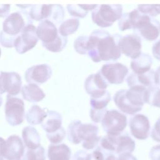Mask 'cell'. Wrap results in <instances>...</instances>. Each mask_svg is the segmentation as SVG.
<instances>
[{
  "label": "cell",
  "instance_id": "6da1fadb",
  "mask_svg": "<svg viewBox=\"0 0 160 160\" xmlns=\"http://www.w3.org/2000/svg\"><path fill=\"white\" fill-rule=\"evenodd\" d=\"M121 37L119 34H111L102 29L93 31L88 36V56L95 62L117 60L121 55L119 46Z\"/></svg>",
  "mask_w": 160,
  "mask_h": 160
},
{
  "label": "cell",
  "instance_id": "7a4b0ae2",
  "mask_svg": "<svg viewBox=\"0 0 160 160\" xmlns=\"http://www.w3.org/2000/svg\"><path fill=\"white\" fill-rule=\"evenodd\" d=\"M98 133V126L92 123H82L79 119L72 121L67 129L69 141L74 144L82 142V148L87 150H91L98 146L101 138Z\"/></svg>",
  "mask_w": 160,
  "mask_h": 160
},
{
  "label": "cell",
  "instance_id": "3957f363",
  "mask_svg": "<svg viewBox=\"0 0 160 160\" xmlns=\"http://www.w3.org/2000/svg\"><path fill=\"white\" fill-rule=\"evenodd\" d=\"M116 106L123 113L134 115L139 112L147 102V89L130 88L120 89L113 97Z\"/></svg>",
  "mask_w": 160,
  "mask_h": 160
},
{
  "label": "cell",
  "instance_id": "277c9868",
  "mask_svg": "<svg viewBox=\"0 0 160 160\" xmlns=\"http://www.w3.org/2000/svg\"><path fill=\"white\" fill-rule=\"evenodd\" d=\"M36 34L41 40L42 46L53 52L61 51L68 42L67 38L61 36L56 25L49 20H43L39 24Z\"/></svg>",
  "mask_w": 160,
  "mask_h": 160
},
{
  "label": "cell",
  "instance_id": "5b68a950",
  "mask_svg": "<svg viewBox=\"0 0 160 160\" xmlns=\"http://www.w3.org/2000/svg\"><path fill=\"white\" fill-rule=\"evenodd\" d=\"M135 141L127 132L117 136L107 134L101 138L99 146L104 150L118 155L131 153L135 149Z\"/></svg>",
  "mask_w": 160,
  "mask_h": 160
},
{
  "label": "cell",
  "instance_id": "8992f818",
  "mask_svg": "<svg viewBox=\"0 0 160 160\" xmlns=\"http://www.w3.org/2000/svg\"><path fill=\"white\" fill-rule=\"evenodd\" d=\"M122 6L121 4H100L91 11L92 21L101 28L111 26L121 18Z\"/></svg>",
  "mask_w": 160,
  "mask_h": 160
},
{
  "label": "cell",
  "instance_id": "52a82bcc",
  "mask_svg": "<svg viewBox=\"0 0 160 160\" xmlns=\"http://www.w3.org/2000/svg\"><path fill=\"white\" fill-rule=\"evenodd\" d=\"M101 123L107 134L117 136L123 132L127 126L128 119L125 114L113 109L106 111Z\"/></svg>",
  "mask_w": 160,
  "mask_h": 160
},
{
  "label": "cell",
  "instance_id": "ba28073f",
  "mask_svg": "<svg viewBox=\"0 0 160 160\" xmlns=\"http://www.w3.org/2000/svg\"><path fill=\"white\" fill-rule=\"evenodd\" d=\"M29 24H32V20L29 12L25 10L17 11L6 18L2 24L3 31L8 34L18 36Z\"/></svg>",
  "mask_w": 160,
  "mask_h": 160
},
{
  "label": "cell",
  "instance_id": "9c48e42d",
  "mask_svg": "<svg viewBox=\"0 0 160 160\" xmlns=\"http://www.w3.org/2000/svg\"><path fill=\"white\" fill-rule=\"evenodd\" d=\"M5 116L7 122L12 126L21 124L25 116L24 101L20 98L8 95L5 104Z\"/></svg>",
  "mask_w": 160,
  "mask_h": 160
},
{
  "label": "cell",
  "instance_id": "30bf717a",
  "mask_svg": "<svg viewBox=\"0 0 160 160\" xmlns=\"http://www.w3.org/2000/svg\"><path fill=\"white\" fill-rule=\"evenodd\" d=\"M99 72L108 84H119L124 82L129 69L121 62H109L103 64Z\"/></svg>",
  "mask_w": 160,
  "mask_h": 160
},
{
  "label": "cell",
  "instance_id": "8fae6325",
  "mask_svg": "<svg viewBox=\"0 0 160 160\" xmlns=\"http://www.w3.org/2000/svg\"><path fill=\"white\" fill-rule=\"evenodd\" d=\"M38 41L36 28L32 24H29L26 26L17 36L14 46L18 53L23 54L33 48Z\"/></svg>",
  "mask_w": 160,
  "mask_h": 160
},
{
  "label": "cell",
  "instance_id": "7c38bea8",
  "mask_svg": "<svg viewBox=\"0 0 160 160\" xmlns=\"http://www.w3.org/2000/svg\"><path fill=\"white\" fill-rule=\"evenodd\" d=\"M119 46L121 52L126 56L134 59L138 58L141 52V38L138 34H129L120 38Z\"/></svg>",
  "mask_w": 160,
  "mask_h": 160
},
{
  "label": "cell",
  "instance_id": "4fadbf2b",
  "mask_svg": "<svg viewBox=\"0 0 160 160\" xmlns=\"http://www.w3.org/2000/svg\"><path fill=\"white\" fill-rule=\"evenodd\" d=\"M129 127L132 136L137 139L145 140L149 135L150 122L143 114H135L129 119Z\"/></svg>",
  "mask_w": 160,
  "mask_h": 160
},
{
  "label": "cell",
  "instance_id": "5bb4252c",
  "mask_svg": "<svg viewBox=\"0 0 160 160\" xmlns=\"http://www.w3.org/2000/svg\"><path fill=\"white\" fill-rule=\"evenodd\" d=\"M21 84V76L17 72H1L0 94L7 92L9 96H16L20 92Z\"/></svg>",
  "mask_w": 160,
  "mask_h": 160
},
{
  "label": "cell",
  "instance_id": "9a60e30c",
  "mask_svg": "<svg viewBox=\"0 0 160 160\" xmlns=\"http://www.w3.org/2000/svg\"><path fill=\"white\" fill-rule=\"evenodd\" d=\"M108 85L99 71L90 74L84 81L85 91L92 98H99L104 95L107 91Z\"/></svg>",
  "mask_w": 160,
  "mask_h": 160
},
{
  "label": "cell",
  "instance_id": "2e32d148",
  "mask_svg": "<svg viewBox=\"0 0 160 160\" xmlns=\"http://www.w3.org/2000/svg\"><path fill=\"white\" fill-rule=\"evenodd\" d=\"M25 151V146L19 136L11 135L6 141L3 156L0 160H20Z\"/></svg>",
  "mask_w": 160,
  "mask_h": 160
},
{
  "label": "cell",
  "instance_id": "e0dca14e",
  "mask_svg": "<svg viewBox=\"0 0 160 160\" xmlns=\"http://www.w3.org/2000/svg\"><path fill=\"white\" fill-rule=\"evenodd\" d=\"M148 17L149 16L141 13L136 8L130 12L122 13L118 20V25L121 31L130 29L135 31Z\"/></svg>",
  "mask_w": 160,
  "mask_h": 160
},
{
  "label": "cell",
  "instance_id": "ac0fdd59",
  "mask_svg": "<svg viewBox=\"0 0 160 160\" xmlns=\"http://www.w3.org/2000/svg\"><path fill=\"white\" fill-rule=\"evenodd\" d=\"M52 75L51 68L47 64L32 66L25 72V79L28 83L42 84L46 82Z\"/></svg>",
  "mask_w": 160,
  "mask_h": 160
},
{
  "label": "cell",
  "instance_id": "d6986e66",
  "mask_svg": "<svg viewBox=\"0 0 160 160\" xmlns=\"http://www.w3.org/2000/svg\"><path fill=\"white\" fill-rule=\"evenodd\" d=\"M154 69H151L149 71L142 74L130 73L126 79L128 86L130 88H139L148 89L155 86L154 81Z\"/></svg>",
  "mask_w": 160,
  "mask_h": 160
},
{
  "label": "cell",
  "instance_id": "ffe728a7",
  "mask_svg": "<svg viewBox=\"0 0 160 160\" xmlns=\"http://www.w3.org/2000/svg\"><path fill=\"white\" fill-rule=\"evenodd\" d=\"M135 31L147 41H154L160 34V22L149 17Z\"/></svg>",
  "mask_w": 160,
  "mask_h": 160
},
{
  "label": "cell",
  "instance_id": "44dd1931",
  "mask_svg": "<svg viewBox=\"0 0 160 160\" xmlns=\"http://www.w3.org/2000/svg\"><path fill=\"white\" fill-rule=\"evenodd\" d=\"M47 156L49 160H70L71 150L66 144H51L48 146Z\"/></svg>",
  "mask_w": 160,
  "mask_h": 160
},
{
  "label": "cell",
  "instance_id": "7402d4cb",
  "mask_svg": "<svg viewBox=\"0 0 160 160\" xmlns=\"http://www.w3.org/2000/svg\"><path fill=\"white\" fill-rule=\"evenodd\" d=\"M152 64L151 56L148 53L141 52L136 58L132 59L130 63V68L136 74H142L151 69Z\"/></svg>",
  "mask_w": 160,
  "mask_h": 160
},
{
  "label": "cell",
  "instance_id": "603a6c76",
  "mask_svg": "<svg viewBox=\"0 0 160 160\" xmlns=\"http://www.w3.org/2000/svg\"><path fill=\"white\" fill-rule=\"evenodd\" d=\"M62 121L61 114L54 111H48L46 117L41 122V126L47 133H51L62 127Z\"/></svg>",
  "mask_w": 160,
  "mask_h": 160
},
{
  "label": "cell",
  "instance_id": "cb8c5ba5",
  "mask_svg": "<svg viewBox=\"0 0 160 160\" xmlns=\"http://www.w3.org/2000/svg\"><path fill=\"white\" fill-rule=\"evenodd\" d=\"M22 138L25 147L28 149H36L41 146L40 136L36 128L26 126L22 131Z\"/></svg>",
  "mask_w": 160,
  "mask_h": 160
},
{
  "label": "cell",
  "instance_id": "d4e9b609",
  "mask_svg": "<svg viewBox=\"0 0 160 160\" xmlns=\"http://www.w3.org/2000/svg\"><path fill=\"white\" fill-rule=\"evenodd\" d=\"M21 93L22 98L25 100L32 102H39L45 97V93L39 86L32 83L23 86Z\"/></svg>",
  "mask_w": 160,
  "mask_h": 160
},
{
  "label": "cell",
  "instance_id": "484cf974",
  "mask_svg": "<svg viewBox=\"0 0 160 160\" xmlns=\"http://www.w3.org/2000/svg\"><path fill=\"white\" fill-rule=\"evenodd\" d=\"M48 111L47 108L42 109L38 105H33L26 114V121L29 124L32 125L41 124L44 119L46 117Z\"/></svg>",
  "mask_w": 160,
  "mask_h": 160
},
{
  "label": "cell",
  "instance_id": "4316f807",
  "mask_svg": "<svg viewBox=\"0 0 160 160\" xmlns=\"http://www.w3.org/2000/svg\"><path fill=\"white\" fill-rule=\"evenodd\" d=\"M79 20L78 18H69L61 22L59 28V34L67 38L68 36L74 33L79 28Z\"/></svg>",
  "mask_w": 160,
  "mask_h": 160
},
{
  "label": "cell",
  "instance_id": "83f0119b",
  "mask_svg": "<svg viewBox=\"0 0 160 160\" xmlns=\"http://www.w3.org/2000/svg\"><path fill=\"white\" fill-rule=\"evenodd\" d=\"M46 150L42 146L36 149L25 148L24 152L20 160H46Z\"/></svg>",
  "mask_w": 160,
  "mask_h": 160
},
{
  "label": "cell",
  "instance_id": "f1b7e54d",
  "mask_svg": "<svg viewBox=\"0 0 160 160\" xmlns=\"http://www.w3.org/2000/svg\"><path fill=\"white\" fill-rule=\"evenodd\" d=\"M111 94L106 91L104 95L97 98H90L91 108L94 109H102L106 108L107 105L111 101Z\"/></svg>",
  "mask_w": 160,
  "mask_h": 160
},
{
  "label": "cell",
  "instance_id": "f546056e",
  "mask_svg": "<svg viewBox=\"0 0 160 160\" xmlns=\"http://www.w3.org/2000/svg\"><path fill=\"white\" fill-rule=\"evenodd\" d=\"M152 106L160 108V88L156 86L147 89V102Z\"/></svg>",
  "mask_w": 160,
  "mask_h": 160
},
{
  "label": "cell",
  "instance_id": "4dcf8cb0",
  "mask_svg": "<svg viewBox=\"0 0 160 160\" xmlns=\"http://www.w3.org/2000/svg\"><path fill=\"white\" fill-rule=\"evenodd\" d=\"M64 10L63 7L59 4H52L51 13L48 20L50 21L56 25L61 22L64 19Z\"/></svg>",
  "mask_w": 160,
  "mask_h": 160
},
{
  "label": "cell",
  "instance_id": "1f68e13d",
  "mask_svg": "<svg viewBox=\"0 0 160 160\" xmlns=\"http://www.w3.org/2000/svg\"><path fill=\"white\" fill-rule=\"evenodd\" d=\"M137 9L141 13L151 18L156 17L160 14V4H139Z\"/></svg>",
  "mask_w": 160,
  "mask_h": 160
},
{
  "label": "cell",
  "instance_id": "d6a6232c",
  "mask_svg": "<svg viewBox=\"0 0 160 160\" xmlns=\"http://www.w3.org/2000/svg\"><path fill=\"white\" fill-rule=\"evenodd\" d=\"M88 36H79L76 38L74 42V48L76 52L80 54H87Z\"/></svg>",
  "mask_w": 160,
  "mask_h": 160
},
{
  "label": "cell",
  "instance_id": "836d02e7",
  "mask_svg": "<svg viewBox=\"0 0 160 160\" xmlns=\"http://www.w3.org/2000/svg\"><path fill=\"white\" fill-rule=\"evenodd\" d=\"M66 8L71 16L77 18H84L88 13V11L84 9L83 4H69Z\"/></svg>",
  "mask_w": 160,
  "mask_h": 160
},
{
  "label": "cell",
  "instance_id": "e575fe53",
  "mask_svg": "<svg viewBox=\"0 0 160 160\" xmlns=\"http://www.w3.org/2000/svg\"><path fill=\"white\" fill-rule=\"evenodd\" d=\"M66 134V132L65 129L64 128L61 127L60 129L53 132L46 133V137L51 144H58L64 139Z\"/></svg>",
  "mask_w": 160,
  "mask_h": 160
},
{
  "label": "cell",
  "instance_id": "d590c367",
  "mask_svg": "<svg viewBox=\"0 0 160 160\" xmlns=\"http://www.w3.org/2000/svg\"><path fill=\"white\" fill-rule=\"evenodd\" d=\"M16 38L17 36L8 34L2 31L0 32V43L4 47L12 48L14 46Z\"/></svg>",
  "mask_w": 160,
  "mask_h": 160
},
{
  "label": "cell",
  "instance_id": "8d00e7d4",
  "mask_svg": "<svg viewBox=\"0 0 160 160\" xmlns=\"http://www.w3.org/2000/svg\"><path fill=\"white\" fill-rule=\"evenodd\" d=\"M108 110V109H107V108L102 109H94L90 108L89 116L92 121H93L95 123L101 122L105 113Z\"/></svg>",
  "mask_w": 160,
  "mask_h": 160
},
{
  "label": "cell",
  "instance_id": "74e56055",
  "mask_svg": "<svg viewBox=\"0 0 160 160\" xmlns=\"http://www.w3.org/2000/svg\"><path fill=\"white\" fill-rule=\"evenodd\" d=\"M87 160H104V151L98 146L94 151L88 154Z\"/></svg>",
  "mask_w": 160,
  "mask_h": 160
},
{
  "label": "cell",
  "instance_id": "f35d334b",
  "mask_svg": "<svg viewBox=\"0 0 160 160\" xmlns=\"http://www.w3.org/2000/svg\"><path fill=\"white\" fill-rule=\"evenodd\" d=\"M151 137L154 141L160 142V116L158 118L152 128Z\"/></svg>",
  "mask_w": 160,
  "mask_h": 160
},
{
  "label": "cell",
  "instance_id": "ab89813d",
  "mask_svg": "<svg viewBox=\"0 0 160 160\" xmlns=\"http://www.w3.org/2000/svg\"><path fill=\"white\" fill-rule=\"evenodd\" d=\"M149 157L151 160H160V144L152 147L149 152Z\"/></svg>",
  "mask_w": 160,
  "mask_h": 160
},
{
  "label": "cell",
  "instance_id": "60d3db41",
  "mask_svg": "<svg viewBox=\"0 0 160 160\" xmlns=\"http://www.w3.org/2000/svg\"><path fill=\"white\" fill-rule=\"evenodd\" d=\"M152 53L154 58L160 61V39L152 45Z\"/></svg>",
  "mask_w": 160,
  "mask_h": 160
},
{
  "label": "cell",
  "instance_id": "b9f144b4",
  "mask_svg": "<svg viewBox=\"0 0 160 160\" xmlns=\"http://www.w3.org/2000/svg\"><path fill=\"white\" fill-rule=\"evenodd\" d=\"M88 153L83 150H79L75 152L72 160H87Z\"/></svg>",
  "mask_w": 160,
  "mask_h": 160
},
{
  "label": "cell",
  "instance_id": "7bdbcfd3",
  "mask_svg": "<svg viewBox=\"0 0 160 160\" xmlns=\"http://www.w3.org/2000/svg\"><path fill=\"white\" fill-rule=\"evenodd\" d=\"M11 6L9 4H0V18L8 16Z\"/></svg>",
  "mask_w": 160,
  "mask_h": 160
},
{
  "label": "cell",
  "instance_id": "ee69618b",
  "mask_svg": "<svg viewBox=\"0 0 160 160\" xmlns=\"http://www.w3.org/2000/svg\"><path fill=\"white\" fill-rule=\"evenodd\" d=\"M117 160H137V159L131 153H124L118 155Z\"/></svg>",
  "mask_w": 160,
  "mask_h": 160
},
{
  "label": "cell",
  "instance_id": "f6af8a7d",
  "mask_svg": "<svg viewBox=\"0 0 160 160\" xmlns=\"http://www.w3.org/2000/svg\"><path fill=\"white\" fill-rule=\"evenodd\" d=\"M154 81L155 86L160 88V66H158L154 71Z\"/></svg>",
  "mask_w": 160,
  "mask_h": 160
},
{
  "label": "cell",
  "instance_id": "bcb514c9",
  "mask_svg": "<svg viewBox=\"0 0 160 160\" xmlns=\"http://www.w3.org/2000/svg\"><path fill=\"white\" fill-rule=\"evenodd\" d=\"M104 150V149H103ZM104 151V160H117L114 153Z\"/></svg>",
  "mask_w": 160,
  "mask_h": 160
},
{
  "label": "cell",
  "instance_id": "7dc6e473",
  "mask_svg": "<svg viewBox=\"0 0 160 160\" xmlns=\"http://www.w3.org/2000/svg\"><path fill=\"white\" fill-rule=\"evenodd\" d=\"M6 141L1 137H0V158L3 156Z\"/></svg>",
  "mask_w": 160,
  "mask_h": 160
},
{
  "label": "cell",
  "instance_id": "c3c4849f",
  "mask_svg": "<svg viewBox=\"0 0 160 160\" xmlns=\"http://www.w3.org/2000/svg\"><path fill=\"white\" fill-rule=\"evenodd\" d=\"M2 97H1V96L0 95V106H1V104H2Z\"/></svg>",
  "mask_w": 160,
  "mask_h": 160
},
{
  "label": "cell",
  "instance_id": "681fc988",
  "mask_svg": "<svg viewBox=\"0 0 160 160\" xmlns=\"http://www.w3.org/2000/svg\"><path fill=\"white\" fill-rule=\"evenodd\" d=\"M1 49L0 48V56H1Z\"/></svg>",
  "mask_w": 160,
  "mask_h": 160
}]
</instances>
